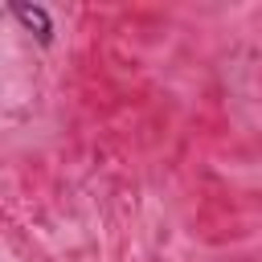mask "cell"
Masks as SVG:
<instances>
[{
	"instance_id": "1",
	"label": "cell",
	"mask_w": 262,
	"mask_h": 262,
	"mask_svg": "<svg viewBox=\"0 0 262 262\" xmlns=\"http://www.w3.org/2000/svg\"><path fill=\"white\" fill-rule=\"evenodd\" d=\"M12 16H16V20H20L41 45L53 41V20H49V12H45L41 4H20V0H16V4H12Z\"/></svg>"
}]
</instances>
